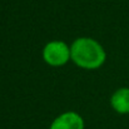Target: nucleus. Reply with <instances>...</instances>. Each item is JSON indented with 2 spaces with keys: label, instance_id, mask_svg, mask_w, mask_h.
<instances>
[{
  "label": "nucleus",
  "instance_id": "f257e3e1",
  "mask_svg": "<svg viewBox=\"0 0 129 129\" xmlns=\"http://www.w3.org/2000/svg\"><path fill=\"white\" fill-rule=\"evenodd\" d=\"M72 60L83 69H96L105 61L104 48L91 38H78L70 46Z\"/></svg>",
  "mask_w": 129,
  "mask_h": 129
},
{
  "label": "nucleus",
  "instance_id": "f03ea898",
  "mask_svg": "<svg viewBox=\"0 0 129 129\" xmlns=\"http://www.w3.org/2000/svg\"><path fill=\"white\" fill-rule=\"evenodd\" d=\"M43 58L46 64L51 67H61L65 65L69 59H72L70 55V48L60 40L50 42L44 46Z\"/></svg>",
  "mask_w": 129,
  "mask_h": 129
},
{
  "label": "nucleus",
  "instance_id": "7ed1b4c3",
  "mask_svg": "<svg viewBox=\"0 0 129 129\" xmlns=\"http://www.w3.org/2000/svg\"><path fill=\"white\" fill-rule=\"evenodd\" d=\"M50 129H84V120L78 113L67 112L54 119Z\"/></svg>",
  "mask_w": 129,
  "mask_h": 129
},
{
  "label": "nucleus",
  "instance_id": "20e7f679",
  "mask_svg": "<svg viewBox=\"0 0 129 129\" xmlns=\"http://www.w3.org/2000/svg\"><path fill=\"white\" fill-rule=\"evenodd\" d=\"M110 104L113 109L119 114L129 113V88L118 89L110 98Z\"/></svg>",
  "mask_w": 129,
  "mask_h": 129
}]
</instances>
